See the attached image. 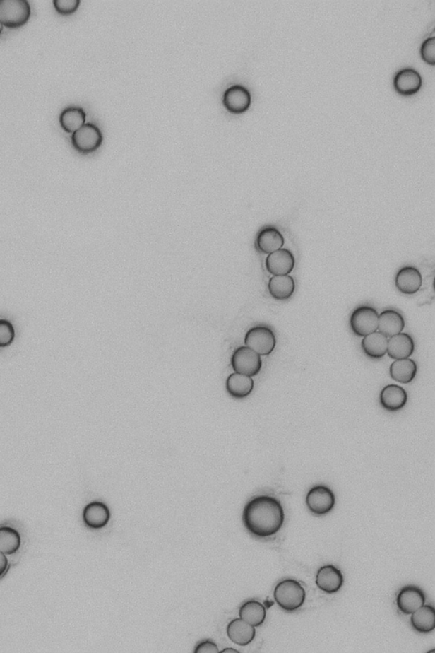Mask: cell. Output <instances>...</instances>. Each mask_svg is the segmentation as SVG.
<instances>
[{"label": "cell", "mask_w": 435, "mask_h": 653, "mask_svg": "<svg viewBox=\"0 0 435 653\" xmlns=\"http://www.w3.org/2000/svg\"><path fill=\"white\" fill-rule=\"evenodd\" d=\"M415 351V342L407 333L401 332L388 339L387 354L393 360L409 358Z\"/></svg>", "instance_id": "e0dca14e"}, {"label": "cell", "mask_w": 435, "mask_h": 653, "mask_svg": "<svg viewBox=\"0 0 435 653\" xmlns=\"http://www.w3.org/2000/svg\"><path fill=\"white\" fill-rule=\"evenodd\" d=\"M59 121L65 132L73 134L85 124L86 114L82 107H66L61 112Z\"/></svg>", "instance_id": "484cf974"}, {"label": "cell", "mask_w": 435, "mask_h": 653, "mask_svg": "<svg viewBox=\"0 0 435 653\" xmlns=\"http://www.w3.org/2000/svg\"><path fill=\"white\" fill-rule=\"evenodd\" d=\"M239 617L242 620L249 623L250 625L254 627L261 626L266 618L265 606L255 600L246 601L245 604L241 606Z\"/></svg>", "instance_id": "4316f807"}, {"label": "cell", "mask_w": 435, "mask_h": 653, "mask_svg": "<svg viewBox=\"0 0 435 653\" xmlns=\"http://www.w3.org/2000/svg\"><path fill=\"white\" fill-rule=\"evenodd\" d=\"M254 381L253 377L237 374L234 372L228 376L225 389L230 396L235 399H244L253 392Z\"/></svg>", "instance_id": "44dd1931"}, {"label": "cell", "mask_w": 435, "mask_h": 653, "mask_svg": "<svg viewBox=\"0 0 435 653\" xmlns=\"http://www.w3.org/2000/svg\"><path fill=\"white\" fill-rule=\"evenodd\" d=\"M395 286L401 294L413 295L417 294L422 286V276L417 268L407 266L397 271Z\"/></svg>", "instance_id": "30bf717a"}, {"label": "cell", "mask_w": 435, "mask_h": 653, "mask_svg": "<svg viewBox=\"0 0 435 653\" xmlns=\"http://www.w3.org/2000/svg\"><path fill=\"white\" fill-rule=\"evenodd\" d=\"M405 325L403 316L396 310H386L379 315L378 331L388 339L403 332Z\"/></svg>", "instance_id": "ffe728a7"}, {"label": "cell", "mask_w": 435, "mask_h": 653, "mask_svg": "<svg viewBox=\"0 0 435 653\" xmlns=\"http://www.w3.org/2000/svg\"><path fill=\"white\" fill-rule=\"evenodd\" d=\"M111 513L106 504L100 501L88 504L83 512V521L90 529H102L110 521Z\"/></svg>", "instance_id": "5bb4252c"}, {"label": "cell", "mask_w": 435, "mask_h": 653, "mask_svg": "<svg viewBox=\"0 0 435 653\" xmlns=\"http://www.w3.org/2000/svg\"><path fill=\"white\" fill-rule=\"evenodd\" d=\"M231 364L234 372L250 377L258 375L263 365L261 355L246 346L234 351Z\"/></svg>", "instance_id": "8992f818"}, {"label": "cell", "mask_w": 435, "mask_h": 653, "mask_svg": "<svg viewBox=\"0 0 435 653\" xmlns=\"http://www.w3.org/2000/svg\"><path fill=\"white\" fill-rule=\"evenodd\" d=\"M285 240L281 232L274 227L263 228L257 234L255 247L258 252L270 254L282 249Z\"/></svg>", "instance_id": "2e32d148"}, {"label": "cell", "mask_w": 435, "mask_h": 653, "mask_svg": "<svg viewBox=\"0 0 435 653\" xmlns=\"http://www.w3.org/2000/svg\"><path fill=\"white\" fill-rule=\"evenodd\" d=\"M424 604V592L413 585H407L401 589L396 598V605L400 612L405 615L412 614Z\"/></svg>", "instance_id": "8fae6325"}, {"label": "cell", "mask_w": 435, "mask_h": 653, "mask_svg": "<svg viewBox=\"0 0 435 653\" xmlns=\"http://www.w3.org/2000/svg\"><path fill=\"white\" fill-rule=\"evenodd\" d=\"M22 539L18 531L10 526L0 527V551L5 555H13L20 549Z\"/></svg>", "instance_id": "83f0119b"}, {"label": "cell", "mask_w": 435, "mask_h": 653, "mask_svg": "<svg viewBox=\"0 0 435 653\" xmlns=\"http://www.w3.org/2000/svg\"><path fill=\"white\" fill-rule=\"evenodd\" d=\"M379 315L378 311L371 305H359L354 310L350 318V325L354 336L363 338L376 331Z\"/></svg>", "instance_id": "5b68a950"}, {"label": "cell", "mask_w": 435, "mask_h": 653, "mask_svg": "<svg viewBox=\"0 0 435 653\" xmlns=\"http://www.w3.org/2000/svg\"><path fill=\"white\" fill-rule=\"evenodd\" d=\"M361 346L367 357L371 359H381L387 354L388 338L376 330L363 337Z\"/></svg>", "instance_id": "603a6c76"}, {"label": "cell", "mask_w": 435, "mask_h": 653, "mask_svg": "<svg viewBox=\"0 0 435 653\" xmlns=\"http://www.w3.org/2000/svg\"><path fill=\"white\" fill-rule=\"evenodd\" d=\"M228 638L238 646H248L255 638L256 630L255 627L242 620L241 618L233 619L228 623L227 628Z\"/></svg>", "instance_id": "d6986e66"}, {"label": "cell", "mask_w": 435, "mask_h": 653, "mask_svg": "<svg viewBox=\"0 0 435 653\" xmlns=\"http://www.w3.org/2000/svg\"><path fill=\"white\" fill-rule=\"evenodd\" d=\"M100 129L94 124L88 123L73 133L72 144L78 153L87 154L95 152L102 143Z\"/></svg>", "instance_id": "ba28073f"}, {"label": "cell", "mask_w": 435, "mask_h": 653, "mask_svg": "<svg viewBox=\"0 0 435 653\" xmlns=\"http://www.w3.org/2000/svg\"><path fill=\"white\" fill-rule=\"evenodd\" d=\"M422 79L419 73L412 68L400 69L395 75L394 86L403 95H412L419 90Z\"/></svg>", "instance_id": "ac0fdd59"}, {"label": "cell", "mask_w": 435, "mask_h": 653, "mask_svg": "<svg viewBox=\"0 0 435 653\" xmlns=\"http://www.w3.org/2000/svg\"><path fill=\"white\" fill-rule=\"evenodd\" d=\"M8 565H9V562H8L6 555L0 551V577L5 575Z\"/></svg>", "instance_id": "d6a6232c"}, {"label": "cell", "mask_w": 435, "mask_h": 653, "mask_svg": "<svg viewBox=\"0 0 435 653\" xmlns=\"http://www.w3.org/2000/svg\"><path fill=\"white\" fill-rule=\"evenodd\" d=\"M244 344L262 357L273 353L277 346V338L269 326L257 325L246 333Z\"/></svg>", "instance_id": "277c9868"}, {"label": "cell", "mask_w": 435, "mask_h": 653, "mask_svg": "<svg viewBox=\"0 0 435 653\" xmlns=\"http://www.w3.org/2000/svg\"><path fill=\"white\" fill-rule=\"evenodd\" d=\"M3 29H4L3 24L1 23V22H0V35H1L3 32Z\"/></svg>", "instance_id": "e575fe53"}, {"label": "cell", "mask_w": 435, "mask_h": 653, "mask_svg": "<svg viewBox=\"0 0 435 653\" xmlns=\"http://www.w3.org/2000/svg\"><path fill=\"white\" fill-rule=\"evenodd\" d=\"M411 625L418 633L429 634L435 628V609L433 606L424 605L412 614Z\"/></svg>", "instance_id": "d4e9b609"}, {"label": "cell", "mask_w": 435, "mask_h": 653, "mask_svg": "<svg viewBox=\"0 0 435 653\" xmlns=\"http://www.w3.org/2000/svg\"><path fill=\"white\" fill-rule=\"evenodd\" d=\"M223 103L227 110L234 114H241L248 110L251 104V95L246 88L237 85L225 90Z\"/></svg>", "instance_id": "9a60e30c"}, {"label": "cell", "mask_w": 435, "mask_h": 653, "mask_svg": "<svg viewBox=\"0 0 435 653\" xmlns=\"http://www.w3.org/2000/svg\"><path fill=\"white\" fill-rule=\"evenodd\" d=\"M274 599L280 608L292 613L304 605L306 592L299 582L287 579L275 586Z\"/></svg>", "instance_id": "7a4b0ae2"}, {"label": "cell", "mask_w": 435, "mask_h": 653, "mask_svg": "<svg viewBox=\"0 0 435 653\" xmlns=\"http://www.w3.org/2000/svg\"><path fill=\"white\" fill-rule=\"evenodd\" d=\"M30 16L31 6L27 0H0V22L4 27L22 28Z\"/></svg>", "instance_id": "3957f363"}, {"label": "cell", "mask_w": 435, "mask_h": 653, "mask_svg": "<svg viewBox=\"0 0 435 653\" xmlns=\"http://www.w3.org/2000/svg\"><path fill=\"white\" fill-rule=\"evenodd\" d=\"M421 56L422 59L429 64H435V37H430L424 41L421 46Z\"/></svg>", "instance_id": "4dcf8cb0"}, {"label": "cell", "mask_w": 435, "mask_h": 653, "mask_svg": "<svg viewBox=\"0 0 435 653\" xmlns=\"http://www.w3.org/2000/svg\"><path fill=\"white\" fill-rule=\"evenodd\" d=\"M408 401V394L404 388L391 384L384 387L379 394V403L388 412H397L403 409Z\"/></svg>", "instance_id": "4fadbf2b"}, {"label": "cell", "mask_w": 435, "mask_h": 653, "mask_svg": "<svg viewBox=\"0 0 435 653\" xmlns=\"http://www.w3.org/2000/svg\"><path fill=\"white\" fill-rule=\"evenodd\" d=\"M388 372L393 380L407 384L412 382L415 379L417 366L416 362L410 358L398 359L391 363Z\"/></svg>", "instance_id": "cb8c5ba5"}, {"label": "cell", "mask_w": 435, "mask_h": 653, "mask_svg": "<svg viewBox=\"0 0 435 653\" xmlns=\"http://www.w3.org/2000/svg\"><path fill=\"white\" fill-rule=\"evenodd\" d=\"M221 652L239 653V651L236 650V649L227 648V649H224V650H223V651H221Z\"/></svg>", "instance_id": "836d02e7"}, {"label": "cell", "mask_w": 435, "mask_h": 653, "mask_svg": "<svg viewBox=\"0 0 435 653\" xmlns=\"http://www.w3.org/2000/svg\"><path fill=\"white\" fill-rule=\"evenodd\" d=\"M81 3V0H54L53 6L57 13L69 16L77 11Z\"/></svg>", "instance_id": "f546056e"}, {"label": "cell", "mask_w": 435, "mask_h": 653, "mask_svg": "<svg viewBox=\"0 0 435 653\" xmlns=\"http://www.w3.org/2000/svg\"><path fill=\"white\" fill-rule=\"evenodd\" d=\"M294 278L290 275L272 276L268 283V290L272 298L277 300H287L295 291Z\"/></svg>", "instance_id": "7402d4cb"}, {"label": "cell", "mask_w": 435, "mask_h": 653, "mask_svg": "<svg viewBox=\"0 0 435 653\" xmlns=\"http://www.w3.org/2000/svg\"><path fill=\"white\" fill-rule=\"evenodd\" d=\"M15 339V329L11 322L0 319V347H7L12 344Z\"/></svg>", "instance_id": "f1b7e54d"}, {"label": "cell", "mask_w": 435, "mask_h": 653, "mask_svg": "<svg viewBox=\"0 0 435 653\" xmlns=\"http://www.w3.org/2000/svg\"><path fill=\"white\" fill-rule=\"evenodd\" d=\"M195 653H219V647L211 640H204L196 646Z\"/></svg>", "instance_id": "1f68e13d"}, {"label": "cell", "mask_w": 435, "mask_h": 653, "mask_svg": "<svg viewBox=\"0 0 435 653\" xmlns=\"http://www.w3.org/2000/svg\"><path fill=\"white\" fill-rule=\"evenodd\" d=\"M295 267V257L292 251L280 249L267 255L266 268L272 276L290 275Z\"/></svg>", "instance_id": "9c48e42d"}, {"label": "cell", "mask_w": 435, "mask_h": 653, "mask_svg": "<svg viewBox=\"0 0 435 653\" xmlns=\"http://www.w3.org/2000/svg\"><path fill=\"white\" fill-rule=\"evenodd\" d=\"M335 503V495L326 486H316L309 490L306 495V505L309 512L316 516H324L331 512Z\"/></svg>", "instance_id": "52a82bcc"}, {"label": "cell", "mask_w": 435, "mask_h": 653, "mask_svg": "<svg viewBox=\"0 0 435 653\" xmlns=\"http://www.w3.org/2000/svg\"><path fill=\"white\" fill-rule=\"evenodd\" d=\"M285 513L281 502L274 497L259 495L253 498L245 505L242 512V522L254 537H272L281 530Z\"/></svg>", "instance_id": "6da1fadb"}, {"label": "cell", "mask_w": 435, "mask_h": 653, "mask_svg": "<svg viewBox=\"0 0 435 653\" xmlns=\"http://www.w3.org/2000/svg\"><path fill=\"white\" fill-rule=\"evenodd\" d=\"M316 584L321 592L326 594L337 593L344 584V576L340 569L333 565H326L318 570Z\"/></svg>", "instance_id": "7c38bea8"}]
</instances>
